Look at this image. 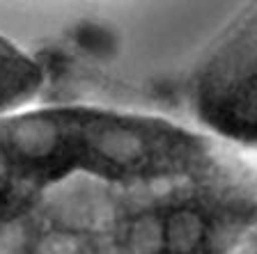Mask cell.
Segmentation results:
<instances>
[{
	"label": "cell",
	"instance_id": "obj_1",
	"mask_svg": "<svg viewBox=\"0 0 257 254\" xmlns=\"http://www.w3.org/2000/svg\"><path fill=\"white\" fill-rule=\"evenodd\" d=\"M136 160L134 128L112 108L53 103L0 117V254H115L112 183Z\"/></svg>",
	"mask_w": 257,
	"mask_h": 254
},
{
	"label": "cell",
	"instance_id": "obj_2",
	"mask_svg": "<svg viewBox=\"0 0 257 254\" xmlns=\"http://www.w3.org/2000/svg\"><path fill=\"white\" fill-rule=\"evenodd\" d=\"M184 94L209 138L257 151V3L200 55Z\"/></svg>",
	"mask_w": 257,
	"mask_h": 254
},
{
	"label": "cell",
	"instance_id": "obj_3",
	"mask_svg": "<svg viewBox=\"0 0 257 254\" xmlns=\"http://www.w3.org/2000/svg\"><path fill=\"white\" fill-rule=\"evenodd\" d=\"M44 85L42 62L0 35V117L35 106Z\"/></svg>",
	"mask_w": 257,
	"mask_h": 254
},
{
	"label": "cell",
	"instance_id": "obj_4",
	"mask_svg": "<svg viewBox=\"0 0 257 254\" xmlns=\"http://www.w3.org/2000/svg\"><path fill=\"white\" fill-rule=\"evenodd\" d=\"M220 254H257V211Z\"/></svg>",
	"mask_w": 257,
	"mask_h": 254
}]
</instances>
